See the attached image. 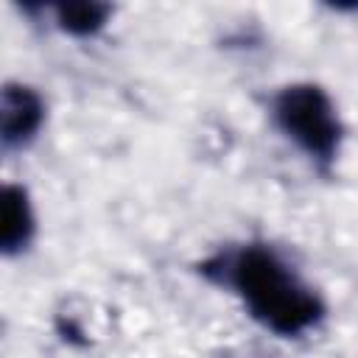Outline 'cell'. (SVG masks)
Listing matches in <instances>:
<instances>
[{"mask_svg":"<svg viewBox=\"0 0 358 358\" xmlns=\"http://www.w3.org/2000/svg\"><path fill=\"white\" fill-rule=\"evenodd\" d=\"M196 268L215 288L235 294L246 316L277 338H302L327 316L322 294L266 241L224 246Z\"/></svg>","mask_w":358,"mask_h":358,"instance_id":"cell-1","label":"cell"},{"mask_svg":"<svg viewBox=\"0 0 358 358\" xmlns=\"http://www.w3.org/2000/svg\"><path fill=\"white\" fill-rule=\"evenodd\" d=\"M268 120L322 176L333 173L344 145V120L333 95L316 81H291L271 92Z\"/></svg>","mask_w":358,"mask_h":358,"instance_id":"cell-2","label":"cell"},{"mask_svg":"<svg viewBox=\"0 0 358 358\" xmlns=\"http://www.w3.org/2000/svg\"><path fill=\"white\" fill-rule=\"evenodd\" d=\"M48 103L31 84L6 81L0 92V143L3 151H25L42 131Z\"/></svg>","mask_w":358,"mask_h":358,"instance_id":"cell-3","label":"cell"},{"mask_svg":"<svg viewBox=\"0 0 358 358\" xmlns=\"http://www.w3.org/2000/svg\"><path fill=\"white\" fill-rule=\"evenodd\" d=\"M0 252L3 257H20L36 238V213L25 185L8 182L3 187V215H0Z\"/></svg>","mask_w":358,"mask_h":358,"instance_id":"cell-4","label":"cell"},{"mask_svg":"<svg viewBox=\"0 0 358 358\" xmlns=\"http://www.w3.org/2000/svg\"><path fill=\"white\" fill-rule=\"evenodd\" d=\"M50 11H53V22L62 34H67L73 39H92L109 25L115 8L109 3L76 0V3H56Z\"/></svg>","mask_w":358,"mask_h":358,"instance_id":"cell-5","label":"cell"}]
</instances>
